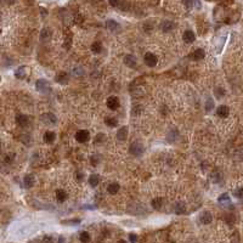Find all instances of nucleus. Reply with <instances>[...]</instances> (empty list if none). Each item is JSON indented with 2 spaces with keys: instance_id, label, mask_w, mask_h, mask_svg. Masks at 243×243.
<instances>
[{
  "instance_id": "obj_1",
  "label": "nucleus",
  "mask_w": 243,
  "mask_h": 243,
  "mask_svg": "<svg viewBox=\"0 0 243 243\" xmlns=\"http://www.w3.org/2000/svg\"><path fill=\"white\" fill-rule=\"evenodd\" d=\"M143 151H145V148H143V146H142L140 142H135V143H133V145L130 146V153H131L133 156H135V157L142 156Z\"/></svg>"
},
{
  "instance_id": "obj_2",
  "label": "nucleus",
  "mask_w": 243,
  "mask_h": 243,
  "mask_svg": "<svg viewBox=\"0 0 243 243\" xmlns=\"http://www.w3.org/2000/svg\"><path fill=\"white\" fill-rule=\"evenodd\" d=\"M30 73V68L27 66H21L16 72H15V77L18 79H26Z\"/></svg>"
},
{
  "instance_id": "obj_3",
  "label": "nucleus",
  "mask_w": 243,
  "mask_h": 243,
  "mask_svg": "<svg viewBox=\"0 0 243 243\" xmlns=\"http://www.w3.org/2000/svg\"><path fill=\"white\" fill-rule=\"evenodd\" d=\"M157 62H158V60H157L156 55L151 54V52H147V54L145 55V63H146L148 67H155V66L157 65Z\"/></svg>"
},
{
  "instance_id": "obj_4",
  "label": "nucleus",
  "mask_w": 243,
  "mask_h": 243,
  "mask_svg": "<svg viewBox=\"0 0 243 243\" xmlns=\"http://www.w3.org/2000/svg\"><path fill=\"white\" fill-rule=\"evenodd\" d=\"M124 63H125L128 67H130V68H136V66H137L136 57L133 56V55H127V56L124 57Z\"/></svg>"
},
{
  "instance_id": "obj_5",
  "label": "nucleus",
  "mask_w": 243,
  "mask_h": 243,
  "mask_svg": "<svg viewBox=\"0 0 243 243\" xmlns=\"http://www.w3.org/2000/svg\"><path fill=\"white\" fill-rule=\"evenodd\" d=\"M89 137H90V134L86 130H79L75 134V139L78 140V142H86L89 140Z\"/></svg>"
},
{
  "instance_id": "obj_6",
  "label": "nucleus",
  "mask_w": 243,
  "mask_h": 243,
  "mask_svg": "<svg viewBox=\"0 0 243 243\" xmlns=\"http://www.w3.org/2000/svg\"><path fill=\"white\" fill-rule=\"evenodd\" d=\"M37 89H38V91H42V93H46V91H49V89H50V86H49V84H48V82L46 80H44V79H39L38 82H37Z\"/></svg>"
},
{
  "instance_id": "obj_7",
  "label": "nucleus",
  "mask_w": 243,
  "mask_h": 243,
  "mask_svg": "<svg viewBox=\"0 0 243 243\" xmlns=\"http://www.w3.org/2000/svg\"><path fill=\"white\" fill-rule=\"evenodd\" d=\"M107 106H108V108H111V109H117V108L119 107V100H118V97H115V96H109V97L107 99Z\"/></svg>"
},
{
  "instance_id": "obj_8",
  "label": "nucleus",
  "mask_w": 243,
  "mask_h": 243,
  "mask_svg": "<svg viewBox=\"0 0 243 243\" xmlns=\"http://www.w3.org/2000/svg\"><path fill=\"white\" fill-rule=\"evenodd\" d=\"M16 122H17V124H18L20 127L26 128V127L28 125V117L24 115V114H18V115L16 117Z\"/></svg>"
},
{
  "instance_id": "obj_9",
  "label": "nucleus",
  "mask_w": 243,
  "mask_h": 243,
  "mask_svg": "<svg viewBox=\"0 0 243 243\" xmlns=\"http://www.w3.org/2000/svg\"><path fill=\"white\" fill-rule=\"evenodd\" d=\"M204 50H202V49H197V50H195L189 57L190 58H192V60H196V61H198V60H202V58H204Z\"/></svg>"
},
{
  "instance_id": "obj_10",
  "label": "nucleus",
  "mask_w": 243,
  "mask_h": 243,
  "mask_svg": "<svg viewBox=\"0 0 243 243\" xmlns=\"http://www.w3.org/2000/svg\"><path fill=\"white\" fill-rule=\"evenodd\" d=\"M199 220H201V223H202V224L208 225V224H210V223H211L213 217H211V214H210L209 211H204V213H202V215H201Z\"/></svg>"
},
{
  "instance_id": "obj_11",
  "label": "nucleus",
  "mask_w": 243,
  "mask_h": 243,
  "mask_svg": "<svg viewBox=\"0 0 243 243\" xmlns=\"http://www.w3.org/2000/svg\"><path fill=\"white\" fill-rule=\"evenodd\" d=\"M46 124H55L56 123V117L52 114V113H45L43 114V118H42Z\"/></svg>"
},
{
  "instance_id": "obj_12",
  "label": "nucleus",
  "mask_w": 243,
  "mask_h": 243,
  "mask_svg": "<svg viewBox=\"0 0 243 243\" xmlns=\"http://www.w3.org/2000/svg\"><path fill=\"white\" fill-rule=\"evenodd\" d=\"M106 27H107L109 30H112V32H117V30L120 29V26H119L115 21H113V20H108V21L106 22Z\"/></svg>"
},
{
  "instance_id": "obj_13",
  "label": "nucleus",
  "mask_w": 243,
  "mask_h": 243,
  "mask_svg": "<svg viewBox=\"0 0 243 243\" xmlns=\"http://www.w3.org/2000/svg\"><path fill=\"white\" fill-rule=\"evenodd\" d=\"M127 136H128V128H127V127L120 128V129L117 131V139H118V140H120V141L125 140V139H127Z\"/></svg>"
},
{
  "instance_id": "obj_14",
  "label": "nucleus",
  "mask_w": 243,
  "mask_h": 243,
  "mask_svg": "<svg viewBox=\"0 0 243 243\" xmlns=\"http://www.w3.org/2000/svg\"><path fill=\"white\" fill-rule=\"evenodd\" d=\"M182 38H184V40L186 43H192V42H195L196 35H195V33L192 32V30H186V32L184 33V35H182Z\"/></svg>"
},
{
  "instance_id": "obj_15",
  "label": "nucleus",
  "mask_w": 243,
  "mask_h": 243,
  "mask_svg": "<svg viewBox=\"0 0 243 243\" xmlns=\"http://www.w3.org/2000/svg\"><path fill=\"white\" fill-rule=\"evenodd\" d=\"M217 113H218L219 117H221V118H226V117L229 115V113H230V109H229L227 106H220V107L218 108Z\"/></svg>"
},
{
  "instance_id": "obj_16",
  "label": "nucleus",
  "mask_w": 243,
  "mask_h": 243,
  "mask_svg": "<svg viewBox=\"0 0 243 243\" xmlns=\"http://www.w3.org/2000/svg\"><path fill=\"white\" fill-rule=\"evenodd\" d=\"M161 28H162L163 32H170V30H173V28H174V23L171 21H164L161 24Z\"/></svg>"
},
{
  "instance_id": "obj_17",
  "label": "nucleus",
  "mask_w": 243,
  "mask_h": 243,
  "mask_svg": "<svg viewBox=\"0 0 243 243\" xmlns=\"http://www.w3.org/2000/svg\"><path fill=\"white\" fill-rule=\"evenodd\" d=\"M56 80L61 84H66L68 82V75L65 73V72H60L57 75H56Z\"/></svg>"
},
{
  "instance_id": "obj_18",
  "label": "nucleus",
  "mask_w": 243,
  "mask_h": 243,
  "mask_svg": "<svg viewBox=\"0 0 243 243\" xmlns=\"http://www.w3.org/2000/svg\"><path fill=\"white\" fill-rule=\"evenodd\" d=\"M152 205H153L155 209L159 210V209L162 208V205H163V198H161V197L153 198V199H152Z\"/></svg>"
},
{
  "instance_id": "obj_19",
  "label": "nucleus",
  "mask_w": 243,
  "mask_h": 243,
  "mask_svg": "<svg viewBox=\"0 0 243 243\" xmlns=\"http://www.w3.org/2000/svg\"><path fill=\"white\" fill-rule=\"evenodd\" d=\"M55 137H56L55 133H52V131H46L45 135H44V141H45L46 143H51V142L55 141Z\"/></svg>"
},
{
  "instance_id": "obj_20",
  "label": "nucleus",
  "mask_w": 243,
  "mask_h": 243,
  "mask_svg": "<svg viewBox=\"0 0 243 243\" xmlns=\"http://www.w3.org/2000/svg\"><path fill=\"white\" fill-rule=\"evenodd\" d=\"M56 198L58 202H65L67 199V193L63 190H57L56 191Z\"/></svg>"
},
{
  "instance_id": "obj_21",
  "label": "nucleus",
  "mask_w": 243,
  "mask_h": 243,
  "mask_svg": "<svg viewBox=\"0 0 243 243\" xmlns=\"http://www.w3.org/2000/svg\"><path fill=\"white\" fill-rule=\"evenodd\" d=\"M34 182H35V180H34V176H33V175H27V176L24 177V185H26L27 187L34 186Z\"/></svg>"
},
{
  "instance_id": "obj_22",
  "label": "nucleus",
  "mask_w": 243,
  "mask_h": 243,
  "mask_svg": "<svg viewBox=\"0 0 243 243\" xmlns=\"http://www.w3.org/2000/svg\"><path fill=\"white\" fill-rule=\"evenodd\" d=\"M107 191H108V193H111V195H117V192L119 191V185L117 184V182H113V184H111V185L107 187Z\"/></svg>"
},
{
  "instance_id": "obj_23",
  "label": "nucleus",
  "mask_w": 243,
  "mask_h": 243,
  "mask_svg": "<svg viewBox=\"0 0 243 243\" xmlns=\"http://www.w3.org/2000/svg\"><path fill=\"white\" fill-rule=\"evenodd\" d=\"M174 210H175L176 214H182V213H185L186 207H185V204H184V203H177V204L175 205Z\"/></svg>"
},
{
  "instance_id": "obj_24",
  "label": "nucleus",
  "mask_w": 243,
  "mask_h": 243,
  "mask_svg": "<svg viewBox=\"0 0 243 243\" xmlns=\"http://www.w3.org/2000/svg\"><path fill=\"white\" fill-rule=\"evenodd\" d=\"M91 50H93V52H95V54L101 52V50H102V44H101L100 42H95V43L93 44V46H91Z\"/></svg>"
},
{
  "instance_id": "obj_25",
  "label": "nucleus",
  "mask_w": 243,
  "mask_h": 243,
  "mask_svg": "<svg viewBox=\"0 0 243 243\" xmlns=\"http://www.w3.org/2000/svg\"><path fill=\"white\" fill-rule=\"evenodd\" d=\"M89 184L93 186V187H95V186H97V184H99V176L97 175H91L90 177H89Z\"/></svg>"
},
{
  "instance_id": "obj_26",
  "label": "nucleus",
  "mask_w": 243,
  "mask_h": 243,
  "mask_svg": "<svg viewBox=\"0 0 243 243\" xmlns=\"http://www.w3.org/2000/svg\"><path fill=\"white\" fill-rule=\"evenodd\" d=\"M105 123H106L108 127L114 128V127H117V124H118V120H117L115 118H107V119L105 120Z\"/></svg>"
},
{
  "instance_id": "obj_27",
  "label": "nucleus",
  "mask_w": 243,
  "mask_h": 243,
  "mask_svg": "<svg viewBox=\"0 0 243 243\" xmlns=\"http://www.w3.org/2000/svg\"><path fill=\"white\" fill-rule=\"evenodd\" d=\"M79 239H80L82 242H88V241H90V236H89L88 232L83 231V232L79 235Z\"/></svg>"
},
{
  "instance_id": "obj_28",
  "label": "nucleus",
  "mask_w": 243,
  "mask_h": 243,
  "mask_svg": "<svg viewBox=\"0 0 243 243\" xmlns=\"http://www.w3.org/2000/svg\"><path fill=\"white\" fill-rule=\"evenodd\" d=\"M219 203H221V204H230V197L227 196V195H223L220 198H219Z\"/></svg>"
},
{
  "instance_id": "obj_29",
  "label": "nucleus",
  "mask_w": 243,
  "mask_h": 243,
  "mask_svg": "<svg viewBox=\"0 0 243 243\" xmlns=\"http://www.w3.org/2000/svg\"><path fill=\"white\" fill-rule=\"evenodd\" d=\"M205 108L207 111H210L211 108H214V101H213L211 99H208L207 102H205Z\"/></svg>"
},
{
  "instance_id": "obj_30",
  "label": "nucleus",
  "mask_w": 243,
  "mask_h": 243,
  "mask_svg": "<svg viewBox=\"0 0 243 243\" xmlns=\"http://www.w3.org/2000/svg\"><path fill=\"white\" fill-rule=\"evenodd\" d=\"M233 195H235L236 197H238V198H242V197H243V187H239V189L235 190Z\"/></svg>"
},
{
  "instance_id": "obj_31",
  "label": "nucleus",
  "mask_w": 243,
  "mask_h": 243,
  "mask_svg": "<svg viewBox=\"0 0 243 243\" xmlns=\"http://www.w3.org/2000/svg\"><path fill=\"white\" fill-rule=\"evenodd\" d=\"M49 37H50V32L45 28V29L43 30V33H42V39H43V40H46V39H49Z\"/></svg>"
},
{
  "instance_id": "obj_32",
  "label": "nucleus",
  "mask_w": 243,
  "mask_h": 243,
  "mask_svg": "<svg viewBox=\"0 0 243 243\" xmlns=\"http://www.w3.org/2000/svg\"><path fill=\"white\" fill-rule=\"evenodd\" d=\"M184 3H185V5H186L187 9H191L192 5H193V0H184Z\"/></svg>"
},
{
  "instance_id": "obj_33",
  "label": "nucleus",
  "mask_w": 243,
  "mask_h": 243,
  "mask_svg": "<svg viewBox=\"0 0 243 243\" xmlns=\"http://www.w3.org/2000/svg\"><path fill=\"white\" fill-rule=\"evenodd\" d=\"M129 238H130L131 242H136V241H137V236H136L135 233H131V235L129 236Z\"/></svg>"
},
{
  "instance_id": "obj_34",
  "label": "nucleus",
  "mask_w": 243,
  "mask_h": 243,
  "mask_svg": "<svg viewBox=\"0 0 243 243\" xmlns=\"http://www.w3.org/2000/svg\"><path fill=\"white\" fill-rule=\"evenodd\" d=\"M109 4H111L112 6H117V5L119 4V0H109Z\"/></svg>"
},
{
  "instance_id": "obj_35",
  "label": "nucleus",
  "mask_w": 243,
  "mask_h": 243,
  "mask_svg": "<svg viewBox=\"0 0 243 243\" xmlns=\"http://www.w3.org/2000/svg\"><path fill=\"white\" fill-rule=\"evenodd\" d=\"M5 2H6L8 4H10V3H14V2H15V0H5Z\"/></svg>"
}]
</instances>
